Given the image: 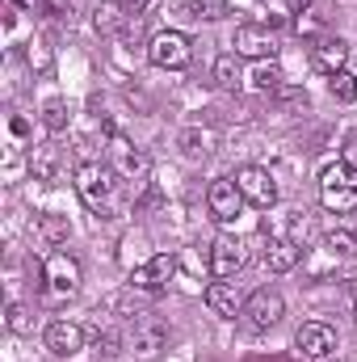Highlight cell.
Masks as SVG:
<instances>
[{"instance_id":"6da1fadb","label":"cell","mask_w":357,"mask_h":362,"mask_svg":"<svg viewBox=\"0 0 357 362\" xmlns=\"http://www.w3.org/2000/svg\"><path fill=\"white\" fill-rule=\"evenodd\" d=\"M147 59H152L156 68H164V72H185L189 59H193V42H189V34H181V30H160V34L147 42Z\"/></svg>"},{"instance_id":"7a4b0ae2","label":"cell","mask_w":357,"mask_h":362,"mask_svg":"<svg viewBox=\"0 0 357 362\" xmlns=\"http://www.w3.org/2000/svg\"><path fill=\"white\" fill-rule=\"evenodd\" d=\"M114 173L105 169V165H97V160H85L80 169H76V194L85 198V206L92 211H109L114 206Z\"/></svg>"},{"instance_id":"3957f363","label":"cell","mask_w":357,"mask_h":362,"mask_svg":"<svg viewBox=\"0 0 357 362\" xmlns=\"http://www.w3.org/2000/svg\"><path fill=\"white\" fill-rule=\"evenodd\" d=\"M42 282H47V291H51L55 299L76 295V291H80V262L68 257V253H51V257L42 262Z\"/></svg>"},{"instance_id":"277c9868","label":"cell","mask_w":357,"mask_h":362,"mask_svg":"<svg viewBox=\"0 0 357 362\" xmlns=\"http://www.w3.org/2000/svg\"><path fill=\"white\" fill-rule=\"evenodd\" d=\"M231 47H236V55L240 59H257V64H265L277 55V34H273V25H240L236 30V38H231Z\"/></svg>"},{"instance_id":"5b68a950","label":"cell","mask_w":357,"mask_h":362,"mask_svg":"<svg viewBox=\"0 0 357 362\" xmlns=\"http://www.w3.org/2000/svg\"><path fill=\"white\" fill-rule=\"evenodd\" d=\"M206 206H210V215H214L219 223H236L240 211H244V194H240L236 177H214L210 181V189H206Z\"/></svg>"},{"instance_id":"8992f818","label":"cell","mask_w":357,"mask_h":362,"mask_svg":"<svg viewBox=\"0 0 357 362\" xmlns=\"http://www.w3.org/2000/svg\"><path fill=\"white\" fill-rule=\"evenodd\" d=\"M173 274H177V257L173 253H156L152 262H143V266L131 270V286L143 291V295H160L173 282Z\"/></svg>"},{"instance_id":"52a82bcc","label":"cell","mask_w":357,"mask_h":362,"mask_svg":"<svg viewBox=\"0 0 357 362\" xmlns=\"http://www.w3.org/2000/svg\"><path fill=\"white\" fill-rule=\"evenodd\" d=\"M236 185H240L244 202H253V206H261V211H269V206L277 202V181L269 177L265 169H257V165L236 169Z\"/></svg>"},{"instance_id":"ba28073f","label":"cell","mask_w":357,"mask_h":362,"mask_svg":"<svg viewBox=\"0 0 357 362\" xmlns=\"http://www.w3.org/2000/svg\"><path fill=\"white\" fill-rule=\"evenodd\" d=\"M294 346H298V354L311 362H324L337 354V329H328V325H320V320H311V325H303L298 333H294Z\"/></svg>"},{"instance_id":"9c48e42d","label":"cell","mask_w":357,"mask_h":362,"mask_svg":"<svg viewBox=\"0 0 357 362\" xmlns=\"http://www.w3.org/2000/svg\"><path fill=\"white\" fill-rule=\"evenodd\" d=\"M286 316V299L277 295V291H253L248 295V303H244V320L253 325V329H273L277 320Z\"/></svg>"},{"instance_id":"30bf717a","label":"cell","mask_w":357,"mask_h":362,"mask_svg":"<svg viewBox=\"0 0 357 362\" xmlns=\"http://www.w3.org/2000/svg\"><path fill=\"white\" fill-rule=\"evenodd\" d=\"M42 341H47V350L55 358H76L85 350V329L76 320H51L47 333H42Z\"/></svg>"},{"instance_id":"8fae6325","label":"cell","mask_w":357,"mask_h":362,"mask_svg":"<svg viewBox=\"0 0 357 362\" xmlns=\"http://www.w3.org/2000/svg\"><path fill=\"white\" fill-rule=\"evenodd\" d=\"M244 262H248L244 240H236V236H219V240L210 245V274H214V278H236V274L244 270Z\"/></svg>"},{"instance_id":"7c38bea8","label":"cell","mask_w":357,"mask_h":362,"mask_svg":"<svg viewBox=\"0 0 357 362\" xmlns=\"http://www.w3.org/2000/svg\"><path fill=\"white\" fill-rule=\"evenodd\" d=\"M109 160H114V169H118L126 181H139L147 169H152L147 152H143V148H135V144H131V139H122V135H114V139H109Z\"/></svg>"},{"instance_id":"4fadbf2b","label":"cell","mask_w":357,"mask_h":362,"mask_svg":"<svg viewBox=\"0 0 357 362\" xmlns=\"http://www.w3.org/2000/svg\"><path fill=\"white\" fill-rule=\"evenodd\" d=\"M345 59H349V42H345V38H320V42L311 47V68L324 72V76L345 72Z\"/></svg>"},{"instance_id":"5bb4252c","label":"cell","mask_w":357,"mask_h":362,"mask_svg":"<svg viewBox=\"0 0 357 362\" xmlns=\"http://www.w3.org/2000/svg\"><path fill=\"white\" fill-rule=\"evenodd\" d=\"M244 295L231 286V282H210L206 286V308L214 312V316H223V320H236V316H244Z\"/></svg>"},{"instance_id":"9a60e30c","label":"cell","mask_w":357,"mask_h":362,"mask_svg":"<svg viewBox=\"0 0 357 362\" xmlns=\"http://www.w3.org/2000/svg\"><path fill=\"white\" fill-rule=\"evenodd\" d=\"M164 341H169V325H160V320H152V316H139V320H135V333H131L135 354H156Z\"/></svg>"},{"instance_id":"2e32d148","label":"cell","mask_w":357,"mask_h":362,"mask_svg":"<svg viewBox=\"0 0 357 362\" xmlns=\"http://www.w3.org/2000/svg\"><path fill=\"white\" fill-rule=\"evenodd\" d=\"M126 21H131V4H126V0H101V4L92 8L97 34H118Z\"/></svg>"},{"instance_id":"e0dca14e","label":"cell","mask_w":357,"mask_h":362,"mask_svg":"<svg viewBox=\"0 0 357 362\" xmlns=\"http://www.w3.org/2000/svg\"><path fill=\"white\" fill-rule=\"evenodd\" d=\"M320 202H324V211H337V215H353V211H357V181L320 185Z\"/></svg>"},{"instance_id":"ac0fdd59","label":"cell","mask_w":357,"mask_h":362,"mask_svg":"<svg viewBox=\"0 0 357 362\" xmlns=\"http://www.w3.org/2000/svg\"><path fill=\"white\" fill-rule=\"evenodd\" d=\"M298 257H303V249L294 245V240H282V236H273L265 245V266L273 274H290L298 266Z\"/></svg>"},{"instance_id":"d6986e66","label":"cell","mask_w":357,"mask_h":362,"mask_svg":"<svg viewBox=\"0 0 357 362\" xmlns=\"http://www.w3.org/2000/svg\"><path fill=\"white\" fill-rule=\"evenodd\" d=\"M210 148H214V135H210V131H202V127H189V131L181 135V152H185L189 160L210 156Z\"/></svg>"},{"instance_id":"ffe728a7","label":"cell","mask_w":357,"mask_h":362,"mask_svg":"<svg viewBox=\"0 0 357 362\" xmlns=\"http://www.w3.org/2000/svg\"><path fill=\"white\" fill-rule=\"evenodd\" d=\"M214 81H219V89H236V85L244 81V72H240V55H236V51H227V55L214 59Z\"/></svg>"},{"instance_id":"44dd1931","label":"cell","mask_w":357,"mask_h":362,"mask_svg":"<svg viewBox=\"0 0 357 362\" xmlns=\"http://www.w3.org/2000/svg\"><path fill=\"white\" fill-rule=\"evenodd\" d=\"M248 81H253V89H257V93H277L282 85H286V76H282V68H277L273 59H265V64H257Z\"/></svg>"},{"instance_id":"7402d4cb","label":"cell","mask_w":357,"mask_h":362,"mask_svg":"<svg viewBox=\"0 0 357 362\" xmlns=\"http://www.w3.org/2000/svg\"><path fill=\"white\" fill-rule=\"evenodd\" d=\"M38 232H42L51 245H63V240H68V232H72V223H68V215H55V211H51V215H42V219H38Z\"/></svg>"},{"instance_id":"603a6c76","label":"cell","mask_w":357,"mask_h":362,"mask_svg":"<svg viewBox=\"0 0 357 362\" xmlns=\"http://www.w3.org/2000/svg\"><path fill=\"white\" fill-rule=\"evenodd\" d=\"M42 122H47L51 135H59V131L68 127V101H63V97H51V101L42 105Z\"/></svg>"},{"instance_id":"cb8c5ba5","label":"cell","mask_w":357,"mask_h":362,"mask_svg":"<svg viewBox=\"0 0 357 362\" xmlns=\"http://www.w3.org/2000/svg\"><path fill=\"white\" fill-rule=\"evenodd\" d=\"M328 89H332L337 101L353 105V101H357V76H353V72H337V76H328Z\"/></svg>"},{"instance_id":"d4e9b609","label":"cell","mask_w":357,"mask_h":362,"mask_svg":"<svg viewBox=\"0 0 357 362\" xmlns=\"http://www.w3.org/2000/svg\"><path fill=\"white\" fill-rule=\"evenodd\" d=\"M324 249H332V253L349 257V253H357V236H353V232H345V228H341V232L332 228V232L324 236Z\"/></svg>"},{"instance_id":"484cf974","label":"cell","mask_w":357,"mask_h":362,"mask_svg":"<svg viewBox=\"0 0 357 362\" xmlns=\"http://www.w3.org/2000/svg\"><path fill=\"white\" fill-rule=\"evenodd\" d=\"M92 341H97V350H101L105 358L122 354V333H118V329H97V333H92Z\"/></svg>"},{"instance_id":"4316f807","label":"cell","mask_w":357,"mask_h":362,"mask_svg":"<svg viewBox=\"0 0 357 362\" xmlns=\"http://www.w3.org/2000/svg\"><path fill=\"white\" fill-rule=\"evenodd\" d=\"M4 325H8L13 333H30V312H25L21 303H8V316H4Z\"/></svg>"},{"instance_id":"83f0119b","label":"cell","mask_w":357,"mask_h":362,"mask_svg":"<svg viewBox=\"0 0 357 362\" xmlns=\"http://www.w3.org/2000/svg\"><path fill=\"white\" fill-rule=\"evenodd\" d=\"M341 181H357V173L345 169V165H328V169L320 173V185H341Z\"/></svg>"},{"instance_id":"f1b7e54d","label":"cell","mask_w":357,"mask_h":362,"mask_svg":"<svg viewBox=\"0 0 357 362\" xmlns=\"http://www.w3.org/2000/svg\"><path fill=\"white\" fill-rule=\"evenodd\" d=\"M341 165L357 173V127L349 131V135H345V144H341Z\"/></svg>"},{"instance_id":"f546056e","label":"cell","mask_w":357,"mask_h":362,"mask_svg":"<svg viewBox=\"0 0 357 362\" xmlns=\"http://www.w3.org/2000/svg\"><path fill=\"white\" fill-rule=\"evenodd\" d=\"M34 173H38V177H51V173H55V152H51V148H42V152L34 156Z\"/></svg>"},{"instance_id":"4dcf8cb0","label":"cell","mask_w":357,"mask_h":362,"mask_svg":"<svg viewBox=\"0 0 357 362\" xmlns=\"http://www.w3.org/2000/svg\"><path fill=\"white\" fill-rule=\"evenodd\" d=\"M286 8H290V13H307V8H311V0H286Z\"/></svg>"},{"instance_id":"1f68e13d","label":"cell","mask_w":357,"mask_h":362,"mask_svg":"<svg viewBox=\"0 0 357 362\" xmlns=\"http://www.w3.org/2000/svg\"><path fill=\"white\" fill-rule=\"evenodd\" d=\"M126 4H131V13H143L147 8V0H126Z\"/></svg>"}]
</instances>
